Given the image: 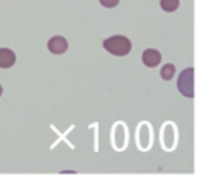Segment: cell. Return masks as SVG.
Instances as JSON below:
<instances>
[{"label":"cell","mask_w":216,"mask_h":175,"mask_svg":"<svg viewBox=\"0 0 216 175\" xmlns=\"http://www.w3.org/2000/svg\"><path fill=\"white\" fill-rule=\"evenodd\" d=\"M179 133L177 126L171 121L165 122L160 130V143L162 149L165 152L174 151L178 144Z\"/></svg>","instance_id":"obj_1"},{"label":"cell","mask_w":216,"mask_h":175,"mask_svg":"<svg viewBox=\"0 0 216 175\" xmlns=\"http://www.w3.org/2000/svg\"><path fill=\"white\" fill-rule=\"evenodd\" d=\"M103 47L112 55L122 57L129 53L132 48V44L126 36L117 35L104 40Z\"/></svg>","instance_id":"obj_2"},{"label":"cell","mask_w":216,"mask_h":175,"mask_svg":"<svg viewBox=\"0 0 216 175\" xmlns=\"http://www.w3.org/2000/svg\"><path fill=\"white\" fill-rule=\"evenodd\" d=\"M154 133L151 124L148 122H141L137 128L136 141L140 151H149L153 145Z\"/></svg>","instance_id":"obj_3"},{"label":"cell","mask_w":216,"mask_h":175,"mask_svg":"<svg viewBox=\"0 0 216 175\" xmlns=\"http://www.w3.org/2000/svg\"><path fill=\"white\" fill-rule=\"evenodd\" d=\"M178 88L180 91L187 97H193V70L187 69L179 76Z\"/></svg>","instance_id":"obj_4"},{"label":"cell","mask_w":216,"mask_h":175,"mask_svg":"<svg viewBox=\"0 0 216 175\" xmlns=\"http://www.w3.org/2000/svg\"><path fill=\"white\" fill-rule=\"evenodd\" d=\"M47 48L51 53L56 55H60L67 51L69 44L64 37L60 36H55L48 41Z\"/></svg>","instance_id":"obj_5"},{"label":"cell","mask_w":216,"mask_h":175,"mask_svg":"<svg viewBox=\"0 0 216 175\" xmlns=\"http://www.w3.org/2000/svg\"><path fill=\"white\" fill-rule=\"evenodd\" d=\"M16 60L15 53L9 48H0V68L8 69L12 67Z\"/></svg>","instance_id":"obj_6"},{"label":"cell","mask_w":216,"mask_h":175,"mask_svg":"<svg viewBox=\"0 0 216 175\" xmlns=\"http://www.w3.org/2000/svg\"><path fill=\"white\" fill-rule=\"evenodd\" d=\"M161 60V54L155 49H147L143 53V62L149 67L157 66Z\"/></svg>","instance_id":"obj_7"},{"label":"cell","mask_w":216,"mask_h":175,"mask_svg":"<svg viewBox=\"0 0 216 175\" xmlns=\"http://www.w3.org/2000/svg\"><path fill=\"white\" fill-rule=\"evenodd\" d=\"M178 0H161V7L166 11H174L178 7Z\"/></svg>","instance_id":"obj_8"},{"label":"cell","mask_w":216,"mask_h":175,"mask_svg":"<svg viewBox=\"0 0 216 175\" xmlns=\"http://www.w3.org/2000/svg\"><path fill=\"white\" fill-rule=\"evenodd\" d=\"M175 73V68L173 65L171 64H166L163 67V69L161 70V77L165 80H170L173 77Z\"/></svg>","instance_id":"obj_9"},{"label":"cell","mask_w":216,"mask_h":175,"mask_svg":"<svg viewBox=\"0 0 216 175\" xmlns=\"http://www.w3.org/2000/svg\"><path fill=\"white\" fill-rule=\"evenodd\" d=\"M120 0H100V3L105 8H114L119 3Z\"/></svg>","instance_id":"obj_10"},{"label":"cell","mask_w":216,"mask_h":175,"mask_svg":"<svg viewBox=\"0 0 216 175\" xmlns=\"http://www.w3.org/2000/svg\"><path fill=\"white\" fill-rule=\"evenodd\" d=\"M2 92H3V89H2V86H0V96L2 95Z\"/></svg>","instance_id":"obj_11"}]
</instances>
